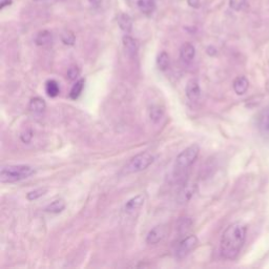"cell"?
<instances>
[{"instance_id": "13", "label": "cell", "mask_w": 269, "mask_h": 269, "mask_svg": "<svg viewBox=\"0 0 269 269\" xmlns=\"http://www.w3.org/2000/svg\"><path fill=\"white\" fill-rule=\"evenodd\" d=\"M123 45L126 50V53L131 57H135L138 53V43L131 36L123 37Z\"/></svg>"}, {"instance_id": "8", "label": "cell", "mask_w": 269, "mask_h": 269, "mask_svg": "<svg viewBox=\"0 0 269 269\" xmlns=\"http://www.w3.org/2000/svg\"><path fill=\"white\" fill-rule=\"evenodd\" d=\"M129 5L137 10H139L143 14H151L155 11L156 3L155 0H126Z\"/></svg>"}, {"instance_id": "24", "label": "cell", "mask_w": 269, "mask_h": 269, "mask_svg": "<svg viewBox=\"0 0 269 269\" xmlns=\"http://www.w3.org/2000/svg\"><path fill=\"white\" fill-rule=\"evenodd\" d=\"M229 6L235 11H241L246 6V0H229Z\"/></svg>"}, {"instance_id": "20", "label": "cell", "mask_w": 269, "mask_h": 269, "mask_svg": "<svg viewBox=\"0 0 269 269\" xmlns=\"http://www.w3.org/2000/svg\"><path fill=\"white\" fill-rule=\"evenodd\" d=\"M65 208H66V203L65 201L60 199V200H55L54 202L48 204L45 207V211L52 213H59Z\"/></svg>"}, {"instance_id": "14", "label": "cell", "mask_w": 269, "mask_h": 269, "mask_svg": "<svg viewBox=\"0 0 269 269\" xmlns=\"http://www.w3.org/2000/svg\"><path fill=\"white\" fill-rule=\"evenodd\" d=\"M194 191H195V188H194L193 185L184 186L180 191H179L178 197H177V201L180 204L188 202L191 199V197H193Z\"/></svg>"}, {"instance_id": "23", "label": "cell", "mask_w": 269, "mask_h": 269, "mask_svg": "<svg viewBox=\"0 0 269 269\" xmlns=\"http://www.w3.org/2000/svg\"><path fill=\"white\" fill-rule=\"evenodd\" d=\"M46 191H47V188H45V187H43V188H37V189L32 190V191H30V193H28L27 198L30 201H35L37 199L41 198L42 196H44L46 194Z\"/></svg>"}, {"instance_id": "4", "label": "cell", "mask_w": 269, "mask_h": 269, "mask_svg": "<svg viewBox=\"0 0 269 269\" xmlns=\"http://www.w3.org/2000/svg\"><path fill=\"white\" fill-rule=\"evenodd\" d=\"M200 151V147L198 144H191L187 148H185L183 151H181L176 158L175 162V169L178 172H182L187 170L189 166L193 164Z\"/></svg>"}, {"instance_id": "7", "label": "cell", "mask_w": 269, "mask_h": 269, "mask_svg": "<svg viewBox=\"0 0 269 269\" xmlns=\"http://www.w3.org/2000/svg\"><path fill=\"white\" fill-rule=\"evenodd\" d=\"M257 127L260 134L266 138H269V106L263 109L257 116Z\"/></svg>"}, {"instance_id": "9", "label": "cell", "mask_w": 269, "mask_h": 269, "mask_svg": "<svg viewBox=\"0 0 269 269\" xmlns=\"http://www.w3.org/2000/svg\"><path fill=\"white\" fill-rule=\"evenodd\" d=\"M185 93H186L187 99L190 102H193V103L198 102L201 97V88H200L199 81L197 79H190L186 84Z\"/></svg>"}, {"instance_id": "3", "label": "cell", "mask_w": 269, "mask_h": 269, "mask_svg": "<svg viewBox=\"0 0 269 269\" xmlns=\"http://www.w3.org/2000/svg\"><path fill=\"white\" fill-rule=\"evenodd\" d=\"M153 161H155V157H153V155H151L149 151L140 152L124 166L123 174L131 175L143 172L147 168H149L153 163Z\"/></svg>"}, {"instance_id": "26", "label": "cell", "mask_w": 269, "mask_h": 269, "mask_svg": "<svg viewBox=\"0 0 269 269\" xmlns=\"http://www.w3.org/2000/svg\"><path fill=\"white\" fill-rule=\"evenodd\" d=\"M79 74H80V70L78 68H77V67L73 66V67H71L68 70V78L70 80H76L77 78H78Z\"/></svg>"}, {"instance_id": "27", "label": "cell", "mask_w": 269, "mask_h": 269, "mask_svg": "<svg viewBox=\"0 0 269 269\" xmlns=\"http://www.w3.org/2000/svg\"><path fill=\"white\" fill-rule=\"evenodd\" d=\"M21 141L24 143H30L32 139H33V132L31 130H28V131H25L22 135H21Z\"/></svg>"}, {"instance_id": "1", "label": "cell", "mask_w": 269, "mask_h": 269, "mask_svg": "<svg viewBox=\"0 0 269 269\" xmlns=\"http://www.w3.org/2000/svg\"><path fill=\"white\" fill-rule=\"evenodd\" d=\"M247 227L242 223L229 225L222 235L220 242L221 255L226 260L236 259L245 244Z\"/></svg>"}, {"instance_id": "18", "label": "cell", "mask_w": 269, "mask_h": 269, "mask_svg": "<svg viewBox=\"0 0 269 269\" xmlns=\"http://www.w3.org/2000/svg\"><path fill=\"white\" fill-rule=\"evenodd\" d=\"M84 83H85V79L84 78H80L79 80H77L75 82V84L73 85L71 92H70V98L73 100L78 99L79 96L81 95L83 88H84Z\"/></svg>"}, {"instance_id": "11", "label": "cell", "mask_w": 269, "mask_h": 269, "mask_svg": "<svg viewBox=\"0 0 269 269\" xmlns=\"http://www.w3.org/2000/svg\"><path fill=\"white\" fill-rule=\"evenodd\" d=\"M144 197L143 196H136L134 198H132L131 200L127 201L124 205V212L126 213H133L135 211H137L138 209H140L142 207V205L144 204Z\"/></svg>"}, {"instance_id": "30", "label": "cell", "mask_w": 269, "mask_h": 269, "mask_svg": "<svg viewBox=\"0 0 269 269\" xmlns=\"http://www.w3.org/2000/svg\"><path fill=\"white\" fill-rule=\"evenodd\" d=\"M88 3L94 7H98L102 3V0H88Z\"/></svg>"}, {"instance_id": "12", "label": "cell", "mask_w": 269, "mask_h": 269, "mask_svg": "<svg viewBox=\"0 0 269 269\" xmlns=\"http://www.w3.org/2000/svg\"><path fill=\"white\" fill-rule=\"evenodd\" d=\"M249 87V81L245 76H240L234 81V91L237 95H244Z\"/></svg>"}, {"instance_id": "22", "label": "cell", "mask_w": 269, "mask_h": 269, "mask_svg": "<svg viewBox=\"0 0 269 269\" xmlns=\"http://www.w3.org/2000/svg\"><path fill=\"white\" fill-rule=\"evenodd\" d=\"M164 115V111L159 106V105H155L152 106L149 111V118L153 123H158Z\"/></svg>"}, {"instance_id": "5", "label": "cell", "mask_w": 269, "mask_h": 269, "mask_svg": "<svg viewBox=\"0 0 269 269\" xmlns=\"http://www.w3.org/2000/svg\"><path fill=\"white\" fill-rule=\"evenodd\" d=\"M198 245V238L195 235H190L182 239L176 248V257L178 259H184L193 251Z\"/></svg>"}, {"instance_id": "16", "label": "cell", "mask_w": 269, "mask_h": 269, "mask_svg": "<svg viewBox=\"0 0 269 269\" xmlns=\"http://www.w3.org/2000/svg\"><path fill=\"white\" fill-rule=\"evenodd\" d=\"M53 41V36L52 33H49L48 31H42L40 33H38V35L35 38V42L37 45L39 46H45L52 43Z\"/></svg>"}, {"instance_id": "10", "label": "cell", "mask_w": 269, "mask_h": 269, "mask_svg": "<svg viewBox=\"0 0 269 269\" xmlns=\"http://www.w3.org/2000/svg\"><path fill=\"white\" fill-rule=\"evenodd\" d=\"M196 56V48L195 46L189 43V42H185L182 44L181 48H180V58L184 63H190L191 61L194 60Z\"/></svg>"}, {"instance_id": "28", "label": "cell", "mask_w": 269, "mask_h": 269, "mask_svg": "<svg viewBox=\"0 0 269 269\" xmlns=\"http://www.w3.org/2000/svg\"><path fill=\"white\" fill-rule=\"evenodd\" d=\"M187 3L190 7L199 8L200 7V0H187Z\"/></svg>"}, {"instance_id": "15", "label": "cell", "mask_w": 269, "mask_h": 269, "mask_svg": "<svg viewBox=\"0 0 269 269\" xmlns=\"http://www.w3.org/2000/svg\"><path fill=\"white\" fill-rule=\"evenodd\" d=\"M29 109L34 114H42L44 112V110L46 109V104H45V102L43 99H41L39 97H36L30 101Z\"/></svg>"}, {"instance_id": "21", "label": "cell", "mask_w": 269, "mask_h": 269, "mask_svg": "<svg viewBox=\"0 0 269 269\" xmlns=\"http://www.w3.org/2000/svg\"><path fill=\"white\" fill-rule=\"evenodd\" d=\"M157 66L161 71H166L170 67V56L166 52L159 54L157 58Z\"/></svg>"}, {"instance_id": "6", "label": "cell", "mask_w": 269, "mask_h": 269, "mask_svg": "<svg viewBox=\"0 0 269 269\" xmlns=\"http://www.w3.org/2000/svg\"><path fill=\"white\" fill-rule=\"evenodd\" d=\"M168 235V227L165 225H157L149 230L146 236V243L149 245H156Z\"/></svg>"}, {"instance_id": "2", "label": "cell", "mask_w": 269, "mask_h": 269, "mask_svg": "<svg viewBox=\"0 0 269 269\" xmlns=\"http://www.w3.org/2000/svg\"><path fill=\"white\" fill-rule=\"evenodd\" d=\"M34 174L35 170L30 165H7L0 171V181L3 183H15L30 178Z\"/></svg>"}, {"instance_id": "29", "label": "cell", "mask_w": 269, "mask_h": 269, "mask_svg": "<svg viewBox=\"0 0 269 269\" xmlns=\"http://www.w3.org/2000/svg\"><path fill=\"white\" fill-rule=\"evenodd\" d=\"M12 5V0H2V6H0V9H4L7 6H11Z\"/></svg>"}, {"instance_id": "17", "label": "cell", "mask_w": 269, "mask_h": 269, "mask_svg": "<svg viewBox=\"0 0 269 269\" xmlns=\"http://www.w3.org/2000/svg\"><path fill=\"white\" fill-rule=\"evenodd\" d=\"M45 93L48 97L55 98L60 94V86L56 80H47L45 82Z\"/></svg>"}, {"instance_id": "19", "label": "cell", "mask_w": 269, "mask_h": 269, "mask_svg": "<svg viewBox=\"0 0 269 269\" xmlns=\"http://www.w3.org/2000/svg\"><path fill=\"white\" fill-rule=\"evenodd\" d=\"M118 23H119V27L121 28L122 31L126 32V33H130L133 27V21L132 18L126 15V14H121L118 17Z\"/></svg>"}, {"instance_id": "25", "label": "cell", "mask_w": 269, "mask_h": 269, "mask_svg": "<svg viewBox=\"0 0 269 269\" xmlns=\"http://www.w3.org/2000/svg\"><path fill=\"white\" fill-rule=\"evenodd\" d=\"M61 39H62V42L65 44L73 45L75 42V36L71 32H65L61 36Z\"/></svg>"}]
</instances>
